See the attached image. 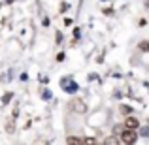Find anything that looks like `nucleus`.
<instances>
[{"label":"nucleus","instance_id":"nucleus-10","mask_svg":"<svg viewBox=\"0 0 149 145\" xmlns=\"http://www.w3.org/2000/svg\"><path fill=\"white\" fill-rule=\"evenodd\" d=\"M57 60H58V62L64 60V53H58V55H57Z\"/></svg>","mask_w":149,"mask_h":145},{"label":"nucleus","instance_id":"nucleus-11","mask_svg":"<svg viewBox=\"0 0 149 145\" xmlns=\"http://www.w3.org/2000/svg\"><path fill=\"white\" fill-rule=\"evenodd\" d=\"M10 98H11V92H8V94L4 96V104H8V100H10Z\"/></svg>","mask_w":149,"mask_h":145},{"label":"nucleus","instance_id":"nucleus-7","mask_svg":"<svg viewBox=\"0 0 149 145\" xmlns=\"http://www.w3.org/2000/svg\"><path fill=\"white\" fill-rule=\"evenodd\" d=\"M81 142H83L81 138H74V136H72V138H68V143H81Z\"/></svg>","mask_w":149,"mask_h":145},{"label":"nucleus","instance_id":"nucleus-5","mask_svg":"<svg viewBox=\"0 0 149 145\" xmlns=\"http://www.w3.org/2000/svg\"><path fill=\"white\" fill-rule=\"evenodd\" d=\"M76 89H77V85H76V83H70L68 87H64V91H68V92H74Z\"/></svg>","mask_w":149,"mask_h":145},{"label":"nucleus","instance_id":"nucleus-3","mask_svg":"<svg viewBox=\"0 0 149 145\" xmlns=\"http://www.w3.org/2000/svg\"><path fill=\"white\" fill-rule=\"evenodd\" d=\"M138 119L136 117H128L127 121H125V128H134V130H138Z\"/></svg>","mask_w":149,"mask_h":145},{"label":"nucleus","instance_id":"nucleus-9","mask_svg":"<svg viewBox=\"0 0 149 145\" xmlns=\"http://www.w3.org/2000/svg\"><path fill=\"white\" fill-rule=\"evenodd\" d=\"M83 142H85V143H96V139H95V138H85Z\"/></svg>","mask_w":149,"mask_h":145},{"label":"nucleus","instance_id":"nucleus-6","mask_svg":"<svg viewBox=\"0 0 149 145\" xmlns=\"http://www.w3.org/2000/svg\"><path fill=\"white\" fill-rule=\"evenodd\" d=\"M119 142H121V139H117V138H108L104 143H106V145H108V143H109V145H113V143H119Z\"/></svg>","mask_w":149,"mask_h":145},{"label":"nucleus","instance_id":"nucleus-4","mask_svg":"<svg viewBox=\"0 0 149 145\" xmlns=\"http://www.w3.org/2000/svg\"><path fill=\"white\" fill-rule=\"evenodd\" d=\"M13 117H15V115H13ZM13 117H11V119H10V121H8V124H6V130H8V132H10V134H11V132H13V130H15V128H13Z\"/></svg>","mask_w":149,"mask_h":145},{"label":"nucleus","instance_id":"nucleus-12","mask_svg":"<svg viewBox=\"0 0 149 145\" xmlns=\"http://www.w3.org/2000/svg\"><path fill=\"white\" fill-rule=\"evenodd\" d=\"M61 42H62V34L57 32V44H61Z\"/></svg>","mask_w":149,"mask_h":145},{"label":"nucleus","instance_id":"nucleus-2","mask_svg":"<svg viewBox=\"0 0 149 145\" xmlns=\"http://www.w3.org/2000/svg\"><path fill=\"white\" fill-rule=\"evenodd\" d=\"M70 109H72V111H77V113H85V111H87V105H85L83 100L74 98V100L70 102Z\"/></svg>","mask_w":149,"mask_h":145},{"label":"nucleus","instance_id":"nucleus-1","mask_svg":"<svg viewBox=\"0 0 149 145\" xmlns=\"http://www.w3.org/2000/svg\"><path fill=\"white\" fill-rule=\"evenodd\" d=\"M121 143H134L136 139H138V132L134 130V128H127L125 132H121Z\"/></svg>","mask_w":149,"mask_h":145},{"label":"nucleus","instance_id":"nucleus-8","mask_svg":"<svg viewBox=\"0 0 149 145\" xmlns=\"http://www.w3.org/2000/svg\"><path fill=\"white\" fill-rule=\"evenodd\" d=\"M121 111H125V113H132V109L128 108V105H121Z\"/></svg>","mask_w":149,"mask_h":145}]
</instances>
